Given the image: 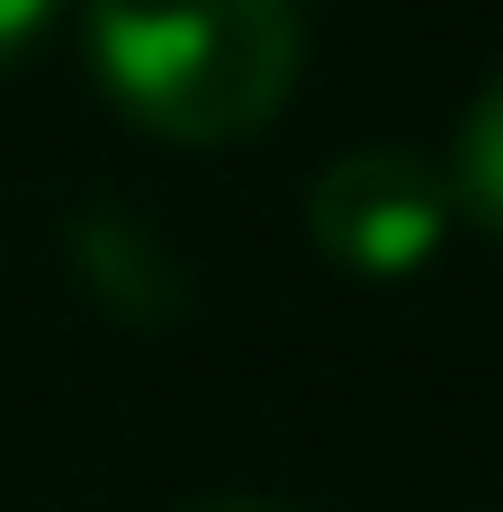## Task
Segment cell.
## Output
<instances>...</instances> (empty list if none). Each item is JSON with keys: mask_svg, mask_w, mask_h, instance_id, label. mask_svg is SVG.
<instances>
[{"mask_svg": "<svg viewBox=\"0 0 503 512\" xmlns=\"http://www.w3.org/2000/svg\"><path fill=\"white\" fill-rule=\"evenodd\" d=\"M81 45L117 117L162 144L261 135L306 63L297 0H90Z\"/></svg>", "mask_w": 503, "mask_h": 512, "instance_id": "obj_1", "label": "cell"}, {"mask_svg": "<svg viewBox=\"0 0 503 512\" xmlns=\"http://www.w3.org/2000/svg\"><path fill=\"white\" fill-rule=\"evenodd\" d=\"M450 216H459L450 171H432L405 144H360V153L324 162L315 189H306V234L351 279H405V270H423L450 243Z\"/></svg>", "mask_w": 503, "mask_h": 512, "instance_id": "obj_2", "label": "cell"}, {"mask_svg": "<svg viewBox=\"0 0 503 512\" xmlns=\"http://www.w3.org/2000/svg\"><path fill=\"white\" fill-rule=\"evenodd\" d=\"M450 198L503 234V72L468 99V117H459V153H450Z\"/></svg>", "mask_w": 503, "mask_h": 512, "instance_id": "obj_3", "label": "cell"}, {"mask_svg": "<svg viewBox=\"0 0 503 512\" xmlns=\"http://www.w3.org/2000/svg\"><path fill=\"white\" fill-rule=\"evenodd\" d=\"M54 9H63V0H0V72H9V63L54 27Z\"/></svg>", "mask_w": 503, "mask_h": 512, "instance_id": "obj_4", "label": "cell"}, {"mask_svg": "<svg viewBox=\"0 0 503 512\" xmlns=\"http://www.w3.org/2000/svg\"><path fill=\"white\" fill-rule=\"evenodd\" d=\"M180 512H288V504H261V495H198V504H180Z\"/></svg>", "mask_w": 503, "mask_h": 512, "instance_id": "obj_5", "label": "cell"}]
</instances>
